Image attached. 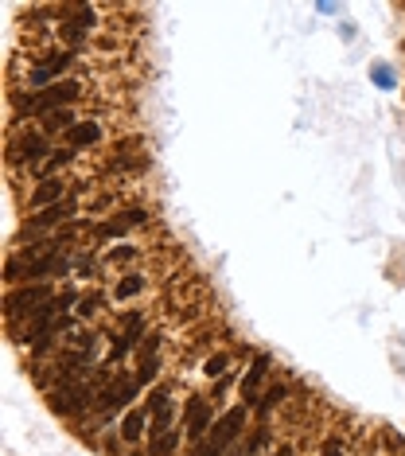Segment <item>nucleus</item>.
Instances as JSON below:
<instances>
[{"instance_id":"6","label":"nucleus","mask_w":405,"mask_h":456,"mask_svg":"<svg viewBox=\"0 0 405 456\" xmlns=\"http://www.w3.org/2000/svg\"><path fill=\"white\" fill-rule=\"evenodd\" d=\"M211 421H215L211 406H207L202 398H191L187 402V441L202 444V437H207V429H211Z\"/></svg>"},{"instance_id":"8","label":"nucleus","mask_w":405,"mask_h":456,"mask_svg":"<svg viewBox=\"0 0 405 456\" xmlns=\"http://www.w3.org/2000/svg\"><path fill=\"white\" fill-rule=\"evenodd\" d=\"M43 152H47V141H43L39 133H27V137H20V141L12 144L8 160H12V164H24V160H27V164H36Z\"/></svg>"},{"instance_id":"14","label":"nucleus","mask_w":405,"mask_h":456,"mask_svg":"<svg viewBox=\"0 0 405 456\" xmlns=\"http://www.w3.org/2000/svg\"><path fill=\"white\" fill-rule=\"evenodd\" d=\"M74 125H78V121H74V113H71V109H55V113H47V117H43V129H47V133H55V129L71 133Z\"/></svg>"},{"instance_id":"7","label":"nucleus","mask_w":405,"mask_h":456,"mask_svg":"<svg viewBox=\"0 0 405 456\" xmlns=\"http://www.w3.org/2000/svg\"><path fill=\"white\" fill-rule=\"evenodd\" d=\"M71 215H74V203H71V199H62V203H55V207H43L39 215H32V218H27L24 234H36V230L59 227V223H67V218H71Z\"/></svg>"},{"instance_id":"20","label":"nucleus","mask_w":405,"mask_h":456,"mask_svg":"<svg viewBox=\"0 0 405 456\" xmlns=\"http://www.w3.org/2000/svg\"><path fill=\"white\" fill-rule=\"evenodd\" d=\"M191 456H227V448L215 444V441H202V444H195V453H191Z\"/></svg>"},{"instance_id":"11","label":"nucleus","mask_w":405,"mask_h":456,"mask_svg":"<svg viewBox=\"0 0 405 456\" xmlns=\"http://www.w3.org/2000/svg\"><path fill=\"white\" fill-rule=\"evenodd\" d=\"M102 137V125L97 121H78L71 133H67V148H86V144H94Z\"/></svg>"},{"instance_id":"16","label":"nucleus","mask_w":405,"mask_h":456,"mask_svg":"<svg viewBox=\"0 0 405 456\" xmlns=\"http://www.w3.org/2000/svg\"><path fill=\"white\" fill-rule=\"evenodd\" d=\"M74 160V148H59V152H51L43 164H39V176H51V172H59V168H67Z\"/></svg>"},{"instance_id":"10","label":"nucleus","mask_w":405,"mask_h":456,"mask_svg":"<svg viewBox=\"0 0 405 456\" xmlns=\"http://www.w3.org/2000/svg\"><path fill=\"white\" fill-rule=\"evenodd\" d=\"M67 199V183L62 180H43L32 192V207H55V203H62Z\"/></svg>"},{"instance_id":"23","label":"nucleus","mask_w":405,"mask_h":456,"mask_svg":"<svg viewBox=\"0 0 405 456\" xmlns=\"http://www.w3.org/2000/svg\"><path fill=\"white\" fill-rule=\"evenodd\" d=\"M97 304H102L97 297H86V300H78V312H82V316H94V312H97Z\"/></svg>"},{"instance_id":"22","label":"nucleus","mask_w":405,"mask_h":456,"mask_svg":"<svg viewBox=\"0 0 405 456\" xmlns=\"http://www.w3.org/2000/svg\"><path fill=\"white\" fill-rule=\"evenodd\" d=\"M156 371H160V367H156V363H141V371H137V383H152V378H156Z\"/></svg>"},{"instance_id":"5","label":"nucleus","mask_w":405,"mask_h":456,"mask_svg":"<svg viewBox=\"0 0 405 456\" xmlns=\"http://www.w3.org/2000/svg\"><path fill=\"white\" fill-rule=\"evenodd\" d=\"M71 59H74L71 51H59V55H47V59H39L36 71L27 74V82H32V86H43V90H47V86H55L51 78H55V74H62L67 67H71Z\"/></svg>"},{"instance_id":"24","label":"nucleus","mask_w":405,"mask_h":456,"mask_svg":"<svg viewBox=\"0 0 405 456\" xmlns=\"http://www.w3.org/2000/svg\"><path fill=\"white\" fill-rule=\"evenodd\" d=\"M323 456H343V448H339V441H323Z\"/></svg>"},{"instance_id":"1","label":"nucleus","mask_w":405,"mask_h":456,"mask_svg":"<svg viewBox=\"0 0 405 456\" xmlns=\"http://www.w3.org/2000/svg\"><path fill=\"white\" fill-rule=\"evenodd\" d=\"M78 94H82V86L78 82H71V78H62V82H55V86H47V90H39V94H20L16 98V109L20 113H55V109H67L71 102H78Z\"/></svg>"},{"instance_id":"13","label":"nucleus","mask_w":405,"mask_h":456,"mask_svg":"<svg viewBox=\"0 0 405 456\" xmlns=\"http://www.w3.org/2000/svg\"><path fill=\"white\" fill-rule=\"evenodd\" d=\"M176 444H179V433L176 429L156 433L152 444H148V456H172V453H176Z\"/></svg>"},{"instance_id":"2","label":"nucleus","mask_w":405,"mask_h":456,"mask_svg":"<svg viewBox=\"0 0 405 456\" xmlns=\"http://www.w3.org/2000/svg\"><path fill=\"white\" fill-rule=\"evenodd\" d=\"M51 288L47 285H20L8 293V320H32V316L43 308V304H51Z\"/></svg>"},{"instance_id":"26","label":"nucleus","mask_w":405,"mask_h":456,"mask_svg":"<svg viewBox=\"0 0 405 456\" xmlns=\"http://www.w3.org/2000/svg\"><path fill=\"white\" fill-rule=\"evenodd\" d=\"M273 456H292V448H288V444H281V448H277Z\"/></svg>"},{"instance_id":"19","label":"nucleus","mask_w":405,"mask_h":456,"mask_svg":"<svg viewBox=\"0 0 405 456\" xmlns=\"http://www.w3.org/2000/svg\"><path fill=\"white\" fill-rule=\"evenodd\" d=\"M59 32H62V39H67L71 47H78V43H82V39H86V27L78 24V20H71V24H62Z\"/></svg>"},{"instance_id":"4","label":"nucleus","mask_w":405,"mask_h":456,"mask_svg":"<svg viewBox=\"0 0 405 456\" xmlns=\"http://www.w3.org/2000/svg\"><path fill=\"white\" fill-rule=\"evenodd\" d=\"M242 429H246V406H234V409H227V413L215 421V437H211V441L222 444V448H230V444L238 441Z\"/></svg>"},{"instance_id":"17","label":"nucleus","mask_w":405,"mask_h":456,"mask_svg":"<svg viewBox=\"0 0 405 456\" xmlns=\"http://www.w3.org/2000/svg\"><path fill=\"white\" fill-rule=\"evenodd\" d=\"M137 293H144V277H137V273H129L125 281H117V288H113L117 300H129V297H137Z\"/></svg>"},{"instance_id":"25","label":"nucleus","mask_w":405,"mask_h":456,"mask_svg":"<svg viewBox=\"0 0 405 456\" xmlns=\"http://www.w3.org/2000/svg\"><path fill=\"white\" fill-rule=\"evenodd\" d=\"M125 218H129V227H137V223H144V211H137V207H132V211H125Z\"/></svg>"},{"instance_id":"18","label":"nucleus","mask_w":405,"mask_h":456,"mask_svg":"<svg viewBox=\"0 0 405 456\" xmlns=\"http://www.w3.org/2000/svg\"><path fill=\"white\" fill-rule=\"evenodd\" d=\"M227 367H230V355L218 351V355H211V359L202 363V374H207V378H222V374H230Z\"/></svg>"},{"instance_id":"9","label":"nucleus","mask_w":405,"mask_h":456,"mask_svg":"<svg viewBox=\"0 0 405 456\" xmlns=\"http://www.w3.org/2000/svg\"><path fill=\"white\" fill-rule=\"evenodd\" d=\"M265 374H269V355H257V359H253V367L246 371V378H242V402H246V406H253V402H257V386H262Z\"/></svg>"},{"instance_id":"15","label":"nucleus","mask_w":405,"mask_h":456,"mask_svg":"<svg viewBox=\"0 0 405 456\" xmlns=\"http://www.w3.org/2000/svg\"><path fill=\"white\" fill-rule=\"evenodd\" d=\"M285 394H288L285 386H269V390L262 394V402H257V413H262V418H269V413H273V409L285 402Z\"/></svg>"},{"instance_id":"21","label":"nucleus","mask_w":405,"mask_h":456,"mask_svg":"<svg viewBox=\"0 0 405 456\" xmlns=\"http://www.w3.org/2000/svg\"><path fill=\"white\" fill-rule=\"evenodd\" d=\"M132 258H137V250H132V246H113V250H109V262H132Z\"/></svg>"},{"instance_id":"3","label":"nucleus","mask_w":405,"mask_h":456,"mask_svg":"<svg viewBox=\"0 0 405 456\" xmlns=\"http://www.w3.org/2000/svg\"><path fill=\"white\" fill-rule=\"evenodd\" d=\"M137 390H141L137 374H117V378H113L106 390H102L97 406H102V409H121V406H129L132 398H137Z\"/></svg>"},{"instance_id":"12","label":"nucleus","mask_w":405,"mask_h":456,"mask_svg":"<svg viewBox=\"0 0 405 456\" xmlns=\"http://www.w3.org/2000/svg\"><path fill=\"white\" fill-rule=\"evenodd\" d=\"M144 425H148L144 409H129V413L121 418V437H125V441H141V437H144Z\"/></svg>"}]
</instances>
